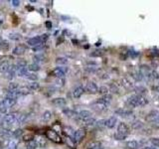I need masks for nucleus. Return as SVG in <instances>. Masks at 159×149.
<instances>
[{"label":"nucleus","mask_w":159,"mask_h":149,"mask_svg":"<svg viewBox=\"0 0 159 149\" xmlns=\"http://www.w3.org/2000/svg\"><path fill=\"white\" fill-rule=\"evenodd\" d=\"M85 91L88 93H91V95H96V93H99L98 85H96L95 82H89L86 87H85Z\"/></svg>","instance_id":"6e6552de"},{"label":"nucleus","mask_w":159,"mask_h":149,"mask_svg":"<svg viewBox=\"0 0 159 149\" xmlns=\"http://www.w3.org/2000/svg\"><path fill=\"white\" fill-rule=\"evenodd\" d=\"M115 113L117 115H121V116H123V117H125V116H128L130 115L131 113H132V111H129V109H125V108H119V109H116L115 111Z\"/></svg>","instance_id":"a211bd4d"},{"label":"nucleus","mask_w":159,"mask_h":149,"mask_svg":"<svg viewBox=\"0 0 159 149\" xmlns=\"http://www.w3.org/2000/svg\"><path fill=\"white\" fill-rule=\"evenodd\" d=\"M45 59H46L45 55L42 54V53L38 54V55H36V56L34 57V60H35V62H36V64H37V63H39V62H44Z\"/></svg>","instance_id":"cd10ccee"},{"label":"nucleus","mask_w":159,"mask_h":149,"mask_svg":"<svg viewBox=\"0 0 159 149\" xmlns=\"http://www.w3.org/2000/svg\"><path fill=\"white\" fill-rule=\"evenodd\" d=\"M95 149H103V148H100V147H96V148H95Z\"/></svg>","instance_id":"8fccbe9b"},{"label":"nucleus","mask_w":159,"mask_h":149,"mask_svg":"<svg viewBox=\"0 0 159 149\" xmlns=\"http://www.w3.org/2000/svg\"><path fill=\"white\" fill-rule=\"evenodd\" d=\"M128 134H129V128L127 126V124H125V122H121L117 126V131L115 133V138H117L118 140H122Z\"/></svg>","instance_id":"f03ea898"},{"label":"nucleus","mask_w":159,"mask_h":149,"mask_svg":"<svg viewBox=\"0 0 159 149\" xmlns=\"http://www.w3.org/2000/svg\"><path fill=\"white\" fill-rule=\"evenodd\" d=\"M52 104L54 105H56V107H65L66 104H67V101L64 99V97H56V99H54L52 100Z\"/></svg>","instance_id":"f3484780"},{"label":"nucleus","mask_w":159,"mask_h":149,"mask_svg":"<svg viewBox=\"0 0 159 149\" xmlns=\"http://www.w3.org/2000/svg\"><path fill=\"white\" fill-rule=\"evenodd\" d=\"M92 112L90 111H80L79 113H78V117H79V119L81 121L91 118V117H92Z\"/></svg>","instance_id":"2eb2a0df"},{"label":"nucleus","mask_w":159,"mask_h":149,"mask_svg":"<svg viewBox=\"0 0 159 149\" xmlns=\"http://www.w3.org/2000/svg\"><path fill=\"white\" fill-rule=\"evenodd\" d=\"M82 123H83L84 126H86V127H92V126H94V125L96 124V120L94 118V117H91V118H89V119L83 120Z\"/></svg>","instance_id":"6ab92c4d"},{"label":"nucleus","mask_w":159,"mask_h":149,"mask_svg":"<svg viewBox=\"0 0 159 149\" xmlns=\"http://www.w3.org/2000/svg\"><path fill=\"white\" fill-rule=\"evenodd\" d=\"M99 93H100L102 96L108 95V88H107L106 85H103V87L99 88Z\"/></svg>","instance_id":"72a5a7b5"},{"label":"nucleus","mask_w":159,"mask_h":149,"mask_svg":"<svg viewBox=\"0 0 159 149\" xmlns=\"http://www.w3.org/2000/svg\"><path fill=\"white\" fill-rule=\"evenodd\" d=\"M16 66H17V68H24V67H28L27 66L26 61H24V60H19L16 63Z\"/></svg>","instance_id":"4c0bfd02"},{"label":"nucleus","mask_w":159,"mask_h":149,"mask_svg":"<svg viewBox=\"0 0 159 149\" xmlns=\"http://www.w3.org/2000/svg\"><path fill=\"white\" fill-rule=\"evenodd\" d=\"M144 149H156V148H154V147H148V146H147V147H145Z\"/></svg>","instance_id":"09e8293b"},{"label":"nucleus","mask_w":159,"mask_h":149,"mask_svg":"<svg viewBox=\"0 0 159 149\" xmlns=\"http://www.w3.org/2000/svg\"><path fill=\"white\" fill-rule=\"evenodd\" d=\"M27 74H28V67L17 68V76L18 77H25Z\"/></svg>","instance_id":"4be33fe9"},{"label":"nucleus","mask_w":159,"mask_h":149,"mask_svg":"<svg viewBox=\"0 0 159 149\" xmlns=\"http://www.w3.org/2000/svg\"><path fill=\"white\" fill-rule=\"evenodd\" d=\"M26 50H27V47L25 45L20 44V45H17L16 47H15L12 51V53H13V55H16V56H21V55L25 54Z\"/></svg>","instance_id":"9b49d317"},{"label":"nucleus","mask_w":159,"mask_h":149,"mask_svg":"<svg viewBox=\"0 0 159 149\" xmlns=\"http://www.w3.org/2000/svg\"><path fill=\"white\" fill-rule=\"evenodd\" d=\"M0 149H4V148H0Z\"/></svg>","instance_id":"3c124183"},{"label":"nucleus","mask_w":159,"mask_h":149,"mask_svg":"<svg viewBox=\"0 0 159 149\" xmlns=\"http://www.w3.org/2000/svg\"><path fill=\"white\" fill-rule=\"evenodd\" d=\"M116 123H117V118L116 116H110L108 117L107 119H106V123H104V126L107 128H114Z\"/></svg>","instance_id":"f8f14e48"},{"label":"nucleus","mask_w":159,"mask_h":149,"mask_svg":"<svg viewBox=\"0 0 159 149\" xmlns=\"http://www.w3.org/2000/svg\"><path fill=\"white\" fill-rule=\"evenodd\" d=\"M56 84H57V85H59L60 87H62V85H65V79H64V78H62V79H57Z\"/></svg>","instance_id":"79ce46f5"},{"label":"nucleus","mask_w":159,"mask_h":149,"mask_svg":"<svg viewBox=\"0 0 159 149\" xmlns=\"http://www.w3.org/2000/svg\"><path fill=\"white\" fill-rule=\"evenodd\" d=\"M52 118V112L50 111H46L43 114H42V119L44 121H49Z\"/></svg>","instance_id":"a878e982"},{"label":"nucleus","mask_w":159,"mask_h":149,"mask_svg":"<svg viewBox=\"0 0 159 149\" xmlns=\"http://www.w3.org/2000/svg\"><path fill=\"white\" fill-rule=\"evenodd\" d=\"M86 130H85L84 128H80L78 129V130L75 131V133H74L73 135V140L75 141L76 143H80L81 141H82L85 137H86Z\"/></svg>","instance_id":"0eeeda50"},{"label":"nucleus","mask_w":159,"mask_h":149,"mask_svg":"<svg viewBox=\"0 0 159 149\" xmlns=\"http://www.w3.org/2000/svg\"><path fill=\"white\" fill-rule=\"evenodd\" d=\"M46 136H47L48 139H50L55 143H62V141H63L61 138V136L59 135V133L55 130H53V129H48V130L46 131Z\"/></svg>","instance_id":"39448f33"},{"label":"nucleus","mask_w":159,"mask_h":149,"mask_svg":"<svg viewBox=\"0 0 159 149\" xmlns=\"http://www.w3.org/2000/svg\"><path fill=\"white\" fill-rule=\"evenodd\" d=\"M4 103H5V104H6V107H8V108H10V107H12L13 105L16 104V100H13V99H10V97H5L4 100Z\"/></svg>","instance_id":"5701e85b"},{"label":"nucleus","mask_w":159,"mask_h":149,"mask_svg":"<svg viewBox=\"0 0 159 149\" xmlns=\"http://www.w3.org/2000/svg\"><path fill=\"white\" fill-rule=\"evenodd\" d=\"M7 109H8V107H6L4 100L0 101V113H6L7 112Z\"/></svg>","instance_id":"c9c22d12"},{"label":"nucleus","mask_w":159,"mask_h":149,"mask_svg":"<svg viewBox=\"0 0 159 149\" xmlns=\"http://www.w3.org/2000/svg\"><path fill=\"white\" fill-rule=\"evenodd\" d=\"M11 3H12V6H14V7H18L20 5V1H19V0H12Z\"/></svg>","instance_id":"49530a36"},{"label":"nucleus","mask_w":159,"mask_h":149,"mask_svg":"<svg viewBox=\"0 0 159 149\" xmlns=\"http://www.w3.org/2000/svg\"><path fill=\"white\" fill-rule=\"evenodd\" d=\"M56 64L58 65H66L68 64V60L64 57H59L56 59Z\"/></svg>","instance_id":"2f4dec72"},{"label":"nucleus","mask_w":159,"mask_h":149,"mask_svg":"<svg viewBox=\"0 0 159 149\" xmlns=\"http://www.w3.org/2000/svg\"><path fill=\"white\" fill-rule=\"evenodd\" d=\"M157 78H158V74L155 72V71H152V72L150 73V79L155 80V79H157Z\"/></svg>","instance_id":"c03bdc74"},{"label":"nucleus","mask_w":159,"mask_h":149,"mask_svg":"<svg viewBox=\"0 0 159 149\" xmlns=\"http://www.w3.org/2000/svg\"><path fill=\"white\" fill-rule=\"evenodd\" d=\"M148 104V100L141 95H133L127 99V104L131 107H144Z\"/></svg>","instance_id":"f257e3e1"},{"label":"nucleus","mask_w":159,"mask_h":149,"mask_svg":"<svg viewBox=\"0 0 159 149\" xmlns=\"http://www.w3.org/2000/svg\"><path fill=\"white\" fill-rule=\"evenodd\" d=\"M132 126L136 129V128H140L142 126V123L140 122V121H134L133 124H132Z\"/></svg>","instance_id":"37998d69"},{"label":"nucleus","mask_w":159,"mask_h":149,"mask_svg":"<svg viewBox=\"0 0 159 149\" xmlns=\"http://www.w3.org/2000/svg\"><path fill=\"white\" fill-rule=\"evenodd\" d=\"M8 89H9V92L18 91V89H19V85L17 83H10L9 87H8Z\"/></svg>","instance_id":"7c9ffc66"},{"label":"nucleus","mask_w":159,"mask_h":149,"mask_svg":"<svg viewBox=\"0 0 159 149\" xmlns=\"http://www.w3.org/2000/svg\"><path fill=\"white\" fill-rule=\"evenodd\" d=\"M28 89L30 91H37V89H40V85H39L37 82H31L28 85Z\"/></svg>","instance_id":"393cba45"},{"label":"nucleus","mask_w":159,"mask_h":149,"mask_svg":"<svg viewBox=\"0 0 159 149\" xmlns=\"http://www.w3.org/2000/svg\"><path fill=\"white\" fill-rule=\"evenodd\" d=\"M6 149H17V144L15 141L13 140H9L8 144H7V146L5 147Z\"/></svg>","instance_id":"e433bc0d"},{"label":"nucleus","mask_w":159,"mask_h":149,"mask_svg":"<svg viewBox=\"0 0 159 149\" xmlns=\"http://www.w3.org/2000/svg\"><path fill=\"white\" fill-rule=\"evenodd\" d=\"M0 135H1V137H3V138H5V139H9L10 137H12V136H13V132L11 131L10 129L4 128L1 132H0Z\"/></svg>","instance_id":"aec40b11"},{"label":"nucleus","mask_w":159,"mask_h":149,"mask_svg":"<svg viewBox=\"0 0 159 149\" xmlns=\"http://www.w3.org/2000/svg\"><path fill=\"white\" fill-rule=\"evenodd\" d=\"M10 63L8 61H2L0 63V73L1 74H6L10 69Z\"/></svg>","instance_id":"dca6fc26"},{"label":"nucleus","mask_w":159,"mask_h":149,"mask_svg":"<svg viewBox=\"0 0 159 149\" xmlns=\"http://www.w3.org/2000/svg\"><path fill=\"white\" fill-rule=\"evenodd\" d=\"M17 122V117L16 114H12V113H9V114H6L3 117V127L9 129L10 126H12L14 123Z\"/></svg>","instance_id":"20e7f679"},{"label":"nucleus","mask_w":159,"mask_h":149,"mask_svg":"<svg viewBox=\"0 0 159 149\" xmlns=\"http://www.w3.org/2000/svg\"><path fill=\"white\" fill-rule=\"evenodd\" d=\"M147 121L156 127H159V112L156 111H151L147 115Z\"/></svg>","instance_id":"423d86ee"},{"label":"nucleus","mask_w":159,"mask_h":149,"mask_svg":"<svg viewBox=\"0 0 159 149\" xmlns=\"http://www.w3.org/2000/svg\"><path fill=\"white\" fill-rule=\"evenodd\" d=\"M44 44H41V45H39V46H37V47H34L33 48V51L34 52H39V51H42L44 49Z\"/></svg>","instance_id":"a19ab883"},{"label":"nucleus","mask_w":159,"mask_h":149,"mask_svg":"<svg viewBox=\"0 0 159 149\" xmlns=\"http://www.w3.org/2000/svg\"><path fill=\"white\" fill-rule=\"evenodd\" d=\"M85 93V88L83 85H78L75 89H74L73 91V96L75 97V99H79L83 96V93Z\"/></svg>","instance_id":"ddd939ff"},{"label":"nucleus","mask_w":159,"mask_h":149,"mask_svg":"<svg viewBox=\"0 0 159 149\" xmlns=\"http://www.w3.org/2000/svg\"><path fill=\"white\" fill-rule=\"evenodd\" d=\"M46 26H47L48 27V29H51V23H50V22H46Z\"/></svg>","instance_id":"de8ad7c7"},{"label":"nucleus","mask_w":159,"mask_h":149,"mask_svg":"<svg viewBox=\"0 0 159 149\" xmlns=\"http://www.w3.org/2000/svg\"><path fill=\"white\" fill-rule=\"evenodd\" d=\"M23 139L25 141H30V140H33V135L31 133H25L23 134Z\"/></svg>","instance_id":"58836bf2"},{"label":"nucleus","mask_w":159,"mask_h":149,"mask_svg":"<svg viewBox=\"0 0 159 149\" xmlns=\"http://www.w3.org/2000/svg\"><path fill=\"white\" fill-rule=\"evenodd\" d=\"M126 147L128 149H137V147H138L137 141H135V140L128 141V142L126 143Z\"/></svg>","instance_id":"b1692460"},{"label":"nucleus","mask_w":159,"mask_h":149,"mask_svg":"<svg viewBox=\"0 0 159 149\" xmlns=\"http://www.w3.org/2000/svg\"><path fill=\"white\" fill-rule=\"evenodd\" d=\"M110 101H111V96H100L99 99L96 100V109H99V111H103V109H106L107 107H108V104H110Z\"/></svg>","instance_id":"7ed1b4c3"},{"label":"nucleus","mask_w":159,"mask_h":149,"mask_svg":"<svg viewBox=\"0 0 159 149\" xmlns=\"http://www.w3.org/2000/svg\"><path fill=\"white\" fill-rule=\"evenodd\" d=\"M28 70L31 71V72H37V71L40 70V66L36 64V63H33V64L28 66Z\"/></svg>","instance_id":"c756f323"},{"label":"nucleus","mask_w":159,"mask_h":149,"mask_svg":"<svg viewBox=\"0 0 159 149\" xmlns=\"http://www.w3.org/2000/svg\"><path fill=\"white\" fill-rule=\"evenodd\" d=\"M23 134H24V132L21 128H18L15 131H13V137H15V138H19V137L23 136Z\"/></svg>","instance_id":"f704fd0d"},{"label":"nucleus","mask_w":159,"mask_h":149,"mask_svg":"<svg viewBox=\"0 0 159 149\" xmlns=\"http://www.w3.org/2000/svg\"><path fill=\"white\" fill-rule=\"evenodd\" d=\"M25 78H26V79L30 80L31 82H36L37 79H38V77H37L35 74H33V73H28V74H27L26 76H25Z\"/></svg>","instance_id":"473e14b6"},{"label":"nucleus","mask_w":159,"mask_h":149,"mask_svg":"<svg viewBox=\"0 0 159 149\" xmlns=\"http://www.w3.org/2000/svg\"><path fill=\"white\" fill-rule=\"evenodd\" d=\"M150 141L153 143V145H155V146H159V139L158 138H151Z\"/></svg>","instance_id":"a18cd8bd"},{"label":"nucleus","mask_w":159,"mask_h":149,"mask_svg":"<svg viewBox=\"0 0 159 149\" xmlns=\"http://www.w3.org/2000/svg\"><path fill=\"white\" fill-rule=\"evenodd\" d=\"M27 44L34 48V47L44 44V41H43V39H42V36H37V37H33V38L29 39V40L27 41Z\"/></svg>","instance_id":"9d476101"},{"label":"nucleus","mask_w":159,"mask_h":149,"mask_svg":"<svg viewBox=\"0 0 159 149\" xmlns=\"http://www.w3.org/2000/svg\"><path fill=\"white\" fill-rule=\"evenodd\" d=\"M67 71H68V68H65V67H58V68L54 69L53 74L57 78V79H62V78H64L66 73H67Z\"/></svg>","instance_id":"1a4fd4ad"},{"label":"nucleus","mask_w":159,"mask_h":149,"mask_svg":"<svg viewBox=\"0 0 159 149\" xmlns=\"http://www.w3.org/2000/svg\"><path fill=\"white\" fill-rule=\"evenodd\" d=\"M16 74H17V66L16 65H12L10 67V69L8 72L6 73V79H8V80H12L13 78L16 76Z\"/></svg>","instance_id":"4468645a"},{"label":"nucleus","mask_w":159,"mask_h":149,"mask_svg":"<svg viewBox=\"0 0 159 149\" xmlns=\"http://www.w3.org/2000/svg\"><path fill=\"white\" fill-rule=\"evenodd\" d=\"M25 147H26V149H36L38 147V142L34 139L30 140V141H27Z\"/></svg>","instance_id":"412c9836"},{"label":"nucleus","mask_w":159,"mask_h":149,"mask_svg":"<svg viewBox=\"0 0 159 149\" xmlns=\"http://www.w3.org/2000/svg\"><path fill=\"white\" fill-rule=\"evenodd\" d=\"M9 48V45L8 43H7L5 40H3V39L0 38V50H8Z\"/></svg>","instance_id":"bb28decb"},{"label":"nucleus","mask_w":159,"mask_h":149,"mask_svg":"<svg viewBox=\"0 0 159 149\" xmlns=\"http://www.w3.org/2000/svg\"><path fill=\"white\" fill-rule=\"evenodd\" d=\"M8 37L10 40H12V41H19L21 39L20 34H18V33H10Z\"/></svg>","instance_id":"c85d7f7f"},{"label":"nucleus","mask_w":159,"mask_h":149,"mask_svg":"<svg viewBox=\"0 0 159 149\" xmlns=\"http://www.w3.org/2000/svg\"><path fill=\"white\" fill-rule=\"evenodd\" d=\"M19 92H20L21 95H28L31 91L28 88H19Z\"/></svg>","instance_id":"ea45409f"}]
</instances>
